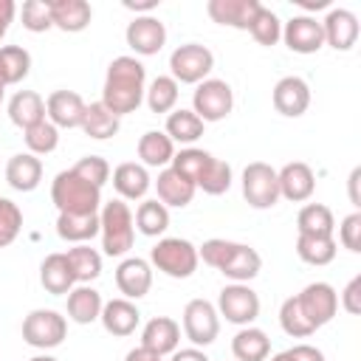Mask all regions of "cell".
Listing matches in <instances>:
<instances>
[{"mask_svg": "<svg viewBox=\"0 0 361 361\" xmlns=\"http://www.w3.org/2000/svg\"><path fill=\"white\" fill-rule=\"evenodd\" d=\"M3 96H6V85H0V102H3Z\"/></svg>", "mask_w": 361, "mask_h": 361, "instance_id": "62", "label": "cell"}, {"mask_svg": "<svg viewBox=\"0 0 361 361\" xmlns=\"http://www.w3.org/2000/svg\"><path fill=\"white\" fill-rule=\"evenodd\" d=\"M144 82H147V68L141 65V59L116 56L107 65V73H104L102 104L118 118L127 116V113H135L138 104L144 102V90H147Z\"/></svg>", "mask_w": 361, "mask_h": 361, "instance_id": "1", "label": "cell"}, {"mask_svg": "<svg viewBox=\"0 0 361 361\" xmlns=\"http://www.w3.org/2000/svg\"><path fill=\"white\" fill-rule=\"evenodd\" d=\"M183 333L195 347H209L220 333V313L206 299H192L183 307Z\"/></svg>", "mask_w": 361, "mask_h": 361, "instance_id": "10", "label": "cell"}, {"mask_svg": "<svg viewBox=\"0 0 361 361\" xmlns=\"http://www.w3.org/2000/svg\"><path fill=\"white\" fill-rule=\"evenodd\" d=\"M51 200L59 214H99L102 189L82 180L73 169H62L51 183Z\"/></svg>", "mask_w": 361, "mask_h": 361, "instance_id": "2", "label": "cell"}, {"mask_svg": "<svg viewBox=\"0 0 361 361\" xmlns=\"http://www.w3.org/2000/svg\"><path fill=\"white\" fill-rule=\"evenodd\" d=\"M296 231L305 237H333L336 217L324 203H305L296 214Z\"/></svg>", "mask_w": 361, "mask_h": 361, "instance_id": "32", "label": "cell"}, {"mask_svg": "<svg viewBox=\"0 0 361 361\" xmlns=\"http://www.w3.org/2000/svg\"><path fill=\"white\" fill-rule=\"evenodd\" d=\"M71 268H73V276H76V285H90L93 279H99L102 274V254L96 248H90L87 243L82 245H73L65 251Z\"/></svg>", "mask_w": 361, "mask_h": 361, "instance_id": "38", "label": "cell"}, {"mask_svg": "<svg viewBox=\"0 0 361 361\" xmlns=\"http://www.w3.org/2000/svg\"><path fill=\"white\" fill-rule=\"evenodd\" d=\"M214 68V54L200 42H183L169 54V76L178 85H200Z\"/></svg>", "mask_w": 361, "mask_h": 361, "instance_id": "5", "label": "cell"}, {"mask_svg": "<svg viewBox=\"0 0 361 361\" xmlns=\"http://www.w3.org/2000/svg\"><path fill=\"white\" fill-rule=\"evenodd\" d=\"M338 243L347 251H353V254L361 251V212H350L341 220V226H338Z\"/></svg>", "mask_w": 361, "mask_h": 361, "instance_id": "50", "label": "cell"}, {"mask_svg": "<svg viewBox=\"0 0 361 361\" xmlns=\"http://www.w3.org/2000/svg\"><path fill=\"white\" fill-rule=\"evenodd\" d=\"M271 102H274L276 113H282L288 118H299L310 107V87H307V82L302 76H282L274 85Z\"/></svg>", "mask_w": 361, "mask_h": 361, "instance_id": "15", "label": "cell"}, {"mask_svg": "<svg viewBox=\"0 0 361 361\" xmlns=\"http://www.w3.org/2000/svg\"><path fill=\"white\" fill-rule=\"evenodd\" d=\"M17 14V3L14 0H0V25H11Z\"/></svg>", "mask_w": 361, "mask_h": 361, "instance_id": "57", "label": "cell"}, {"mask_svg": "<svg viewBox=\"0 0 361 361\" xmlns=\"http://www.w3.org/2000/svg\"><path fill=\"white\" fill-rule=\"evenodd\" d=\"M279 324H282V330H285L290 338H307V336L316 333V327H313V324L307 322V316L302 313L296 296H288V299L282 302V307H279Z\"/></svg>", "mask_w": 361, "mask_h": 361, "instance_id": "43", "label": "cell"}, {"mask_svg": "<svg viewBox=\"0 0 361 361\" xmlns=\"http://www.w3.org/2000/svg\"><path fill=\"white\" fill-rule=\"evenodd\" d=\"M135 149H138L141 166H147V169H166L175 158V144L164 130H147L138 138Z\"/></svg>", "mask_w": 361, "mask_h": 361, "instance_id": "26", "label": "cell"}, {"mask_svg": "<svg viewBox=\"0 0 361 361\" xmlns=\"http://www.w3.org/2000/svg\"><path fill=\"white\" fill-rule=\"evenodd\" d=\"M243 197L251 209H271L279 200L276 169L265 161H254L243 169Z\"/></svg>", "mask_w": 361, "mask_h": 361, "instance_id": "8", "label": "cell"}, {"mask_svg": "<svg viewBox=\"0 0 361 361\" xmlns=\"http://www.w3.org/2000/svg\"><path fill=\"white\" fill-rule=\"evenodd\" d=\"M116 288L124 299H144L152 288V265L141 257H127L116 268Z\"/></svg>", "mask_w": 361, "mask_h": 361, "instance_id": "14", "label": "cell"}, {"mask_svg": "<svg viewBox=\"0 0 361 361\" xmlns=\"http://www.w3.org/2000/svg\"><path fill=\"white\" fill-rule=\"evenodd\" d=\"M228 186H231V166L223 158H212V164L197 180V189H203L206 195H223L228 192Z\"/></svg>", "mask_w": 361, "mask_h": 361, "instance_id": "46", "label": "cell"}, {"mask_svg": "<svg viewBox=\"0 0 361 361\" xmlns=\"http://www.w3.org/2000/svg\"><path fill=\"white\" fill-rule=\"evenodd\" d=\"M42 180V161L31 152H17L6 164V183L14 192H34Z\"/></svg>", "mask_w": 361, "mask_h": 361, "instance_id": "23", "label": "cell"}, {"mask_svg": "<svg viewBox=\"0 0 361 361\" xmlns=\"http://www.w3.org/2000/svg\"><path fill=\"white\" fill-rule=\"evenodd\" d=\"M39 285L54 293V296H62V293H71L76 288V276H73V268L68 262L65 254H48L42 262H39Z\"/></svg>", "mask_w": 361, "mask_h": 361, "instance_id": "25", "label": "cell"}, {"mask_svg": "<svg viewBox=\"0 0 361 361\" xmlns=\"http://www.w3.org/2000/svg\"><path fill=\"white\" fill-rule=\"evenodd\" d=\"M296 302L316 330L333 322V316L338 313V293L330 282H310L307 288H302V293H296Z\"/></svg>", "mask_w": 361, "mask_h": 361, "instance_id": "11", "label": "cell"}, {"mask_svg": "<svg viewBox=\"0 0 361 361\" xmlns=\"http://www.w3.org/2000/svg\"><path fill=\"white\" fill-rule=\"evenodd\" d=\"M99 322H102V327H104L110 336L124 338V336H133V333H135V327H138V322H141V310L135 307V302L118 296V299H110V302L102 305Z\"/></svg>", "mask_w": 361, "mask_h": 361, "instance_id": "19", "label": "cell"}, {"mask_svg": "<svg viewBox=\"0 0 361 361\" xmlns=\"http://www.w3.org/2000/svg\"><path fill=\"white\" fill-rule=\"evenodd\" d=\"M71 169H73L82 180L93 183L96 189H102V186L110 180V164H107L102 155H85V158H79Z\"/></svg>", "mask_w": 361, "mask_h": 361, "instance_id": "48", "label": "cell"}, {"mask_svg": "<svg viewBox=\"0 0 361 361\" xmlns=\"http://www.w3.org/2000/svg\"><path fill=\"white\" fill-rule=\"evenodd\" d=\"M23 138H25V147H28V152L31 155H51L56 147H59V130L45 118V121H39V124H34V127H28V130H23Z\"/></svg>", "mask_w": 361, "mask_h": 361, "instance_id": "42", "label": "cell"}, {"mask_svg": "<svg viewBox=\"0 0 361 361\" xmlns=\"http://www.w3.org/2000/svg\"><path fill=\"white\" fill-rule=\"evenodd\" d=\"M6 31H8V25H0V39L6 37Z\"/></svg>", "mask_w": 361, "mask_h": 361, "instance_id": "61", "label": "cell"}, {"mask_svg": "<svg viewBox=\"0 0 361 361\" xmlns=\"http://www.w3.org/2000/svg\"><path fill=\"white\" fill-rule=\"evenodd\" d=\"M68 336V319L56 310L37 307L23 319V338L37 350H54Z\"/></svg>", "mask_w": 361, "mask_h": 361, "instance_id": "6", "label": "cell"}, {"mask_svg": "<svg viewBox=\"0 0 361 361\" xmlns=\"http://www.w3.org/2000/svg\"><path fill=\"white\" fill-rule=\"evenodd\" d=\"M28 361H59V358H54V355L42 353V355H34V358H28Z\"/></svg>", "mask_w": 361, "mask_h": 361, "instance_id": "60", "label": "cell"}, {"mask_svg": "<svg viewBox=\"0 0 361 361\" xmlns=\"http://www.w3.org/2000/svg\"><path fill=\"white\" fill-rule=\"evenodd\" d=\"M152 186V178L147 172V166L135 164V161H124L113 169V189L118 192L121 200H141Z\"/></svg>", "mask_w": 361, "mask_h": 361, "instance_id": "24", "label": "cell"}, {"mask_svg": "<svg viewBox=\"0 0 361 361\" xmlns=\"http://www.w3.org/2000/svg\"><path fill=\"white\" fill-rule=\"evenodd\" d=\"M144 99L152 113H172L178 104V82L172 76H155L144 90Z\"/></svg>", "mask_w": 361, "mask_h": 361, "instance_id": "40", "label": "cell"}, {"mask_svg": "<svg viewBox=\"0 0 361 361\" xmlns=\"http://www.w3.org/2000/svg\"><path fill=\"white\" fill-rule=\"evenodd\" d=\"M56 234L65 243H87L99 234V214H59L56 217Z\"/></svg>", "mask_w": 361, "mask_h": 361, "instance_id": "35", "label": "cell"}, {"mask_svg": "<svg viewBox=\"0 0 361 361\" xmlns=\"http://www.w3.org/2000/svg\"><path fill=\"white\" fill-rule=\"evenodd\" d=\"M231 353L237 361H265L271 355V338L259 327H240L231 338Z\"/></svg>", "mask_w": 361, "mask_h": 361, "instance_id": "31", "label": "cell"}, {"mask_svg": "<svg viewBox=\"0 0 361 361\" xmlns=\"http://www.w3.org/2000/svg\"><path fill=\"white\" fill-rule=\"evenodd\" d=\"M0 71L6 85H20L31 71V54L23 45H3L0 48Z\"/></svg>", "mask_w": 361, "mask_h": 361, "instance_id": "39", "label": "cell"}, {"mask_svg": "<svg viewBox=\"0 0 361 361\" xmlns=\"http://www.w3.org/2000/svg\"><path fill=\"white\" fill-rule=\"evenodd\" d=\"M296 3H299L302 8H316V11H319V8H327V6H330V0H296Z\"/></svg>", "mask_w": 361, "mask_h": 361, "instance_id": "58", "label": "cell"}, {"mask_svg": "<svg viewBox=\"0 0 361 361\" xmlns=\"http://www.w3.org/2000/svg\"><path fill=\"white\" fill-rule=\"evenodd\" d=\"M133 223L144 237H161L169 228V209L158 197L155 200H141L138 209H135Z\"/></svg>", "mask_w": 361, "mask_h": 361, "instance_id": "36", "label": "cell"}, {"mask_svg": "<svg viewBox=\"0 0 361 361\" xmlns=\"http://www.w3.org/2000/svg\"><path fill=\"white\" fill-rule=\"evenodd\" d=\"M124 361H164V355H158V353H152V350H147V347H133L127 355H124Z\"/></svg>", "mask_w": 361, "mask_h": 361, "instance_id": "55", "label": "cell"}, {"mask_svg": "<svg viewBox=\"0 0 361 361\" xmlns=\"http://www.w3.org/2000/svg\"><path fill=\"white\" fill-rule=\"evenodd\" d=\"M212 152H206V149H197V147H186V149H180V152H175V158H172V169L178 172V175H183L186 180H192L195 186H197V180H200V175L206 172V166L212 164Z\"/></svg>", "mask_w": 361, "mask_h": 361, "instance_id": "41", "label": "cell"}, {"mask_svg": "<svg viewBox=\"0 0 361 361\" xmlns=\"http://www.w3.org/2000/svg\"><path fill=\"white\" fill-rule=\"evenodd\" d=\"M180 344V324L169 316H155L144 324L141 330V347L158 353V355H172Z\"/></svg>", "mask_w": 361, "mask_h": 361, "instance_id": "21", "label": "cell"}, {"mask_svg": "<svg viewBox=\"0 0 361 361\" xmlns=\"http://www.w3.org/2000/svg\"><path fill=\"white\" fill-rule=\"evenodd\" d=\"M99 234H102V251L107 257H124L133 248L135 240V223L127 200L113 197L102 203L99 209Z\"/></svg>", "mask_w": 361, "mask_h": 361, "instance_id": "3", "label": "cell"}, {"mask_svg": "<svg viewBox=\"0 0 361 361\" xmlns=\"http://www.w3.org/2000/svg\"><path fill=\"white\" fill-rule=\"evenodd\" d=\"M248 31H251V37H254L259 45H265V48H271V45H276V42L282 39V23H279V17H276L271 8H265V6H259V11L254 14Z\"/></svg>", "mask_w": 361, "mask_h": 361, "instance_id": "44", "label": "cell"}, {"mask_svg": "<svg viewBox=\"0 0 361 361\" xmlns=\"http://www.w3.org/2000/svg\"><path fill=\"white\" fill-rule=\"evenodd\" d=\"M259 0H209L206 3V14L220 23V25H228V28H240V31H248L254 14L259 11Z\"/></svg>", "mask_w": 361, "mask_h": 361, "instance_id": "20", "label": "cell"}, {"mask_svg": "<svg viewBox=\"0 0 361 361\" xmlns=\"http://www.w3.org/2000/svg\"><path fill=\"white\" fill-rule=\"evenodd\" d=\"M341 307L350 316H358L361 313V276H353L347 282V288L341 290Z\"/></svg>", "mask_w": 361, "mask_h": 361, "instance_id": "51", "label": "cell"}, {"mask_svg": "<svg viewBox=\"0 0 361 361\" xmlns=\"http://www.w3.org/2000/svg\"><path fill=\"white\" fill-rule=\"evenodd\" d=\"M288 353H290L293 361H324V353L319 347H313V344H296Z\"/></svg>", "mask_w": 361, "mask_h": 361, "instance_id": "52", "label": "cell"}, {"mask_svg": "<svg viewBox=\"0 0 361 361\" xmlns=\"http://www.w3.org/2000/svg\"><path fill=\"white\" fill-rule=\"evenodd\" d=\"M322 31H324V45L336 48V51H350L358 42V17L350 8H330L327 17L322 20Z\"/></svg>", "mask_w": 361, "mask_h": 361, "instance_id": "18", "label": "cell"}, {"mask_svg": "<svg viewBox=\"0 0 361 361\" xmlns=\"http://www.w3.org/2000/svg\"><path fill=\"white\" fill-rule=\"evenodd\" d=\"M124 8L135 11V17H144V14H152L158 8V0H124Z\"/></svg>", "mask_w": 361, "mask_h": 361, "instance_id": "53", "label": "cell"}, {"mask_svg": "<svg viewBox=\"0 0 361 361\" xmlns=\"http://www.w3.org/2000/svg\"><path fill=\"white\" fill-rule=\"evenodd\" d=\"M155 192H158V200H161L166 209H169V206H172V209H183V206L192 203L197 186H195L192 180H186L183 175H178L172 166H166V169L158 172Z\"/></svg>", "mask_w": 361, "mask_h": 361, "instance_id": "27", "label": "cell"}, {"mask_svg": "<svg viewBox=\"0 0 361 361\" xmlns=\"http://www.w3.org/2000/svg\"><path fill=\"white\" fill-rule=\"evenodd\" d=\"M8 118L20 130H28V127L45 121V99L37 90H17L8 99Z\"/></svg>", "mask_w": 361, "mask_h": 361, "instance_id": "28", "label": "cell"}, {"mask_svg": "<svg viewBox=\"0 0 361 361\" xmlns=\"http://www.w3.org/2000/svg\"><path fill=\"white\" fill-rule=\"evenodd\" d=\"M20 231H23V209L14 200L0 197V248L11 245Z\"/></svg>", "mask_w": 361, "mask_h": 361, "instance_id": "47", "label": "cell"}, {"mask_svg": "<svg viewBox=\"0 0 361 361\" xmlns=\"http://www.w3.org/2000/svg\"><path fill=\"white\" fill-rule=\"evenodd\" d=\"M296 254L302 262L307 265H330L338 254V243L336 237H305V234H296Z\"/></svg>", "mask_w": 361, "mask_h": 361, "instance_id": "37", "label": "cell"}, {"mask_svg": "<svg viewBox=\"0 0 361 361\" xmlns=\"http://www.w3.org/2000/svg\"><path fill=\"white\" fill-rule=\"evenodd\" d=\"M93 8L87 0H51V23L65 34H79L90 25Z\"/></svg>", "mask_w": 361, "mask_h": 361, "instance_id": "22", "label": "cell"}, {"mask_svg": "<svg viewBox=\"0 0 361 361\" xmlns=\"http://www.w3.org/2000/svg\"><path fill=\"white\" fill-rule=\"evenodd\" d=\"M234 251V240H223V237H212L197 248V259H203L209 268H223V262L231 257Z\"/></svg>", "mask_w": 361, "mask_h": 361, "instance_id": "49", "label": "cell"}, {"mask_svg": "<svg viewBox=\"0 0 361 361\" xmlns=\"http://www.w3.org/2000/svg\"><path fill=\"white\" fill-rule=\"evenodd\" d=\"M85 116V99L76 90H54L45 99V118L56 130H73L82 124Z\"/></svg>", "mask_w": 361, "mask_h": 361, "instance_id": "16", "label": "cell"}, {"mask_svg": "<svg viewBox=\"0 0 361 361\" xmlns=\"http://www.w3.org/2000/svg\"><path fill=\"white\" fill-rule=\"evenodd\" d=\"M197 245L183 237H164L149 251V265L172 279H189L197 271Z\"/></svg>", "mask_w": 361, "mask_h": 361, "instance_id": "4", "label": "cell"}, {"mask_svg": "<svg viewBox=\"0 0 361 361\" xmlns=\"http://www.w3.org/2000/svg\"><path fill=\"white\" fill-rule=\"evenodd\" d=\"M214 307L226 322H231L237 327H248L259 316V296L245 282H231L220 290Z\"/></svg>", "mask_w": 361, "mask_h": 361, "instance_id": "9", "label": "cell"}, {"mask_svg": "<svg viewBox=\"0 0 361 361\" xmlns=\"http://www.w3.org/2000/svg\"><path fill=\"white\" fill-rule=\"evenodd\" d=\"M23 17V28L31 34H42L48 28H54L51 23V0H25L20 8Z\"/></svg>", "mask_w": 361, "mask_h": 361, "instance_id": "45", "label": "cell"}, {"mask_svg": "<svg viewBox=\"0 0 361 361\" xmlns=\"http://www.w3.org/2000/svg\"><path fill=\"white\" fill-rule=\"evenodd\" d=\"M192 110L195 116L209 124V121H223L234 110V90L223 79H203L195 93H192Z\"/></svg>", "mask_w": 361, "mask_h": 361, "instance_id": "7", "label": "cell"}, {"mask_svg": "<svg viewBox=\"0 0 361 361\" xmlns=\"http://www.w3.org/2000/svg\"><path fill=\"white\" fill-rule=\"evenodd\" d=\"M265 361H293V358H290V353H288V350H282V353H276V355H268Z\"/></svg>", "mask_w": 361, "mask_h": 361, "instance_id": "59", "label": "cell"}, {"mask_svg": "<svg viewBox=\"0 0 361 361\" xmlns=\"http://www.w3.org/2000/svg\"><path fill=\"white\" fill-rule=\"evenodd\" d=\"M124 39L138 56H155L166 45V25L155 14H144L127 25Z\"/></svg>", "mask_w": 361, "mask_h": 361, "instance_id": "13", "label": "cell"}, {"mask_svg": "<svg viewBox=\"0 0 361 361\" xmlns=\"http://www.w3.org/2000/svg\"><path fill=\"white\" fill-rule=\"evenodd\" d=\"M102 293L90 285H76L71 293H68V319L76 322V324H93L99 316H102Z\"/></svg>", "mask_w": 361, "mask_h": 361, "instance_id": "30", "label": "cell"}, {"mask_svg": "<svg viewBox=\"0 0 361 361\" xmlns=\"http://www.w3.org/2000/svg\"><path fill=\"white\" fill-rule=\"evenodd\" d=\"M259 271H262V257H259L257 248H251V245H245V243H234L231 257H228V259L223 262V268H220L223 276H228L231 282H245V285H248Z\"/></svg>", "mask_w": 361, "mask_h": 361, "instance_id": "29", "label": "cell"}, {"mask_svg": "<svg viewBox=\"0 0 361 361\" xmlns=\"http://www.w3.org/2000/svg\"><path fill=\"white\" fill-rule=\"evenodd\" d=\"M358 180H361V166H355V169L350 172V178H347V183H350V203L355 206V212H358V206H361V197H358Z\"/></svg>", "mask_w": 361, "mask_h": 361, "instance_id": "56", "label": "cell"}, {"mask_svg": "<svg viewBox=\"0 0 361 361\" xmlns=\"http://www.w3.org/2000/svg\"><path fill=\"white\" fill-rule=\"evenodd\" d=\"M279 180V197L290 203H305L316 192V175L305 161H290L276 172Z\"/></svg>", "mask_w": 361, "mask_h": 361, "instance_id": "17", "label": "cell"}, {"mask_svg": "<svg viewBox=\"0 0 361 361\" xmlns=\"http://www.w3.org/2000/svg\"><path fill=\"white\" fill-rule=\"evenodd\" d=\"M169 361H209V355L200 347H183V350H175Z\"/></svg>", "mask_w": 361, "mask_h": 361, "instance_id": "54", "label": "cell"}, {"mask_svg": "<svg viewBox=\"0 0 361 361\" xmlns=\"http://www.w3.org/2000/svg\"><path fill=\"white\" fill-rule=\"evenodd\" d=\"M118 127H121V118L113 116L102 102L85 104V116H82V124H79V130L85 135H90L96 141H104V138H113L118 133Z\"/></svg>", "mask_w": 361, "mask_h": 361, "instance_id": "33", "label": "cell"}, {"mask_svg": "<svg viewBox=\"0 0 361 361\" xmlns=\"http://www.w3.org/2000/svg\"><path fill=\"white\" fill-rule=\"evenodd\" d=\"M206 124L195 116V110H172L166 116V127L164 133L172 138V144H195L200 135H203Z\"/></svg>", "mask_w": 361, "mask_h": 361, "instance_id": "34", "label": "cell"}, {"mask_svg": "<svg viewBox=\"0 0 361 361\" xmlns=\"http://www.w3.org/2000/svg\"><path fill=\"white\" fill-rule=\"evenodd\" d=\"M282 39L293 54H316L324 48L322 20H316L313 14H296L282 23Z\"/></svg>", "mask_w": 361, "mask_h": 361, "instance_id": "12", "label": "cell"}]
</instances>
